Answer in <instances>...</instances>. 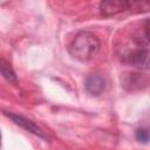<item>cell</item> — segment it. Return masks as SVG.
<instances>
[{
  "instance_id": "6da1fadb",
  "label": "cell",
  "mask_w": 150,
  "mask_h": 150,
  "mask_svg": "<svg viewBox=\"0 0 150 150\" xmlns=\"http://www.w3.org/2000/svg\"><path fill=\"white\" fill-rule=\"evenodd\" d=\"M100 49V40L98 38L87 30H82L76 34V36L71 40L68 46L69 54L80 61H88L93 59Z\"/></svg>"
},
{
  "instance_id": "7a4b0ae2",
  "label": "cell",
  "mask_w": 150,
  "mask_h": 150,
  "mask_svg": "<svg viewBox=\"0 0 150 150\" xmlns=\"http://www.w3.org/2000/svg\"><path fill=\"white\" fill-rule=\"evenodd\" d=\"M4 114H5L8 118H11L16 125L23 128L25 130H27V131H29V132H32V134H34V135H36V136L43 138V139H47V135L45 134V131H43L39 125H36L33 121H30V120H28V118H26V117H23V116H21V115L14 114V112H12V111H4Z\"/></svg>"
},
{
  "instance_id": "3957f363",
  "label": "cell",
  "mask_w": 150,
  "mask_h": 150,
  "mask_svg": "<svg viewBox=\"0 0 150 150\" xmlns=\"http://www.w3.org/2000/svg\"><path fill=\"white\" fill-rule=\"evenodd\" d=\"M130 8L131 1L125 0H107L100 4V12L105 16L115 15L124 11H130Z\"/></svg>"
},
{
  "instance_id": "277c9868",
  "label": "cell",
  "mask_w": 150,
  "mask_h": 150,
  "mask_svg": "<svg viewBox=\"0 0 150 150\" xmlns=\"http://www.w3.org/2000/svg\"><path fill=\"white\" fill-rule=\"evenodd\" d=\"M129 63L139 69H150V49L138 48L132 50L128 56Z\"/></svg>"
},
{
  "instance_id": "5b68a950",
  "label": "cell",
  "mask_w": 150,
  "mask_h": 150,
  "mask_svg": "<svg viewBox=\"0 0 150 150\" xmlns=\"http://www.w3.org/2000/svg\"><path fill=\"white\" fill-rule=\"evenodd\" d=\"M86 89L91 95H100L105 89V80L98 74L89 75L86 80Z\"/></svg>"
},
{
  "instance_id": "8992f818",
  "label": "cell",
  "mask_w": 150,
  "mask_h": 150,
  "mask_svg": "<svg viewBox=\"0 0 150 150\" xmlns=\"http://www.w3.org/2000/svg\"><path fill=\"white\" fill-rule=\"evenodd\" d=\"M145 84H146V79L142 74H137V73L129 74L124 81V87L128 89H136V88L139 89Z\"/></svg>"
},
{
  "instance_id": "52a82bcc",
  "label": "cell",
  "mask_w": 150,
  "mask_h": 150,
  "mask_svg": "<svg viewBox=\"0 0 150 150\" xmlns=\"http://www.w3.org/2000/svg\"><path fill=\"white\" fill-rule=\"evenodd\" d=\"M0 70H1V74L2 76L8 81V82H12V83H15L16 82V75H15V71L13 70V68L11 67V64L5 61L4 59L0 61Z\"/></svg>"
},
{
  "instance_id": "ba28073f",
  "label": "cell",
  "mask_w": 150,
  "mask_h": 150,
  "mask_svg": "<svg viewBox=\"0 0 150 150\" xmlns=\"http://www.w3.org/2000/svg\"><path fill=\"white\" fill-rule=\"evenodd\" d=\"M135 137L139 143H149L150 142V129L149 128H138L135 132Z\"/></svg>"
},
{
  "instance_id": "9c48e42d",
  "label": "cell",
  "mask_w": 150,
  "mask_h": 150,
  "mask_svg": "<svg viewBox=\"0 0 150 150\" xmlns=\"http://www.w3.org/2000/svg\"><path fill=\"white\" fill-rule=\"evenodd\" d=\"M144 33L146 39L150 41V19H146L144 22Z\"/></svg>"
}]
</instances>
